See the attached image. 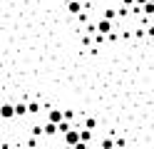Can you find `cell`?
I'll return each mask as SVG.
<instances>
[{
    "label": "cell",
    "mask_w": 154,
    "mask_h": 149,
    "mask_svg": "<svg viewBox=\"0 0 154 149\" xmlns=\"http://www.w3.org/2000/svg\"><path fill=\"white\" fill-rule=\"evenodd\" d=\"M82 142V134H80V129H70V132L65 134V144L67 147H77Z\"/></svg>",
    "instance_id": "obj_1"
},
{
    "label": "cell",
    "mask_w": 154,
    "mask_h": 149,
    "mask_svg": "<svg viewBox=\"0 0 154 149\" xmlns=\"http://www.w3.org/2000/svg\"><path fill=\"white\" fill-rule=\"evenodd\" d=\"M97 33H100V35H109V33H112V20H109V17H102L100 23H97Z\"/></svg>",
    "instance_id": "obj_2"
},
{
    "label": "cell",
    "mask_w": 154,
    "mask_h": 149,
    "mask_svg": "<svg viewBox=\"0 0 154 149\" xmlns=\"http://www.w3.org/2000/svg\"><path fill=\"white\" fill-rule=\"evenodd\" d=\"M0 114H3V119H13V117H17V114H15V104L5 102V104H3V109H0Z\"/></svg>",
    "instance_id": "obj_3"
},
{
    "label": "cell",
    "mask_w": 154,
    "mask_h": 149,
    "mask_svg": "<svg viewBox=\"0 0 154 149\" xmlns=\"http://www.w3.org/2000/svg\"><path fill=\"white\" fill-rule=\"evenodd\" d=\"M65 119V112L62 109H50V114H47V122H55V124H60Z\"/></svg>",
    "instance_id": "obj_4"
},
{
    "label": "cell",
    "mask_w": 154,
    "mask_h": 149,
    "mask_svg": "<svg viewBox=\"0 0 154 149\" xmlns=\"http://www.w3.org/2000/svg\"><path fill=\"white\" fill-rule=\"evenodd\" d=\"M15 114H17V117H25V114H30V107H27L25 102H17V104H15Z\"/></svg>",
    "instance_id": "obj_5"
},
{
    "label": "cell",
    "mask_w": 154,
    "mask_h": 149,
    "mask_svg": "<svg viewBox=\"0 0 154 149\" xmlns=\"http://www.w3.org/2000/svg\"><path fill=\"white\" fill-rule=\"evenodd\" d=\"M42 129H45V134H47V137H52V134H57V132H60V127H57L55 122H47Z\"/></svg>",
    "instance_id": "obj_6"
},
{
    "label": "cell",
    "mask_w": 154,
    "mask_h": 149,
    "mask_svg": "<svg viewBox=\"0 0 154 149\" xmlns=\"http://www.w3.org/2000/svg\"><path fill=\"white\" fill-rule=\"evenodd\" d=\"M67 10H70L72 15H80V10H82V8H80V0H72V3H67Z\"/></svg>",
    "instance_id": "obj_7"
},
{
    "label": "cell",
    "mask_w": 154,
    "mask_h": 149,
    "mask_svg": "<svg viewBox=\"0 0 154 149\" xmlns=\"http://www.w3.org/2000/svg\"><path fill=\"white\" fill-rule=\"evenodd\" d=\"M57 127H60V132H62V134H67V132H70V129H72V127H70V122H67V119H62V122L57 124Z\"/></svg>",
    "instance_id": "obj_8"
},
{
    "label": "cell",
    "mask_w": 154,
    "mask_h": 149,
    "mask_svg": "<svg viewBox=\"0 0 154 149\" xmlns=\"http://www.w3.org/2000/svg\"><path fill=\"white\" fill-rule=\"evenodd\" d=\"M117 142H112V139H102V149H114Z\"/></svg>",
    "instance_id": "obj_9"
},
{
    "label": "cell",
    "mask_w": 154,
    "mask_h": 149,
    "mask_svg": "<svg viewBox=\"0 0 154 149\" xmlns=\"http://www.w3.org/2000/svg\"><path fill=\"white\" fill-rule=\"evenodd\" d=\"M80 134H82V142H90V137H92V129H80Z\"/></svg>",
    "instance_id": "obj_10"
},
{
    "label": "cell",
    "mask_w": 154,
    "mask_h": 149,
    "mask_svg": "<svg viewBox=\"0 0 154 149\" xmlns=\"http://www.w3.org/2000/svg\"><path fill=\"white\" fill-rule=\"evenodd\" d=\"M27 107H30V114H37V112H40V104H37V102H30Z\"/></svg>",
    "instance_id": "obj_11"
},
{
    "label": "cell",
    "mask_w": 154,
    "mask_h": 149,
    "mask_svg": "<svg viewBox=\"0 0 154 149\" xmlns=\"http://www.w3.org/2000/svg\"><path fill=\"white\" fill-rule=\"evenodd\" d=\"M142 10H144V13H147V15H154V3H147V5H144Z\"/></svg>",
    "instance_id": "obj_12"
},
{
    "label": "cell",
    "mask_w": 154,
    "mask_h": 149,
    "mask_svg": "<svg viewBox=\"0 0 154 149\" xmlns=\"http://www.w3.org/2000/svg\"><path fill=\"white\" fill-rule=\"evenodd\" d=\"M72 149H87V142H80L77 147H72Z\"/></svg>",
    "instance_id": "obj_13"
},
{
    "label": "cell",
    "mask_w": 154,
    "mask_h": 149,
    "mask_svg": "<svg viewBox=\"0 0 154 149\" xmlns=\"http://www.w3.org/2000/svg\"><path fill=\"white\" fill-rule=\"evenodd\" d=\"M147 3H149V0H137V5H139V8H144Z\"/></svg>",
    "instance_id": "obj_14"
},
{
    "label": "cell",
    "mask_w": 154,
    "mask_h": 149,
    "mask_svg": "<svg viewBox=\"0 0 154 149\" xmlns=\"http://www.w3.org/2000/svg\"><path fill=\"white\" fill-rule=\"evenodd\" d=\"M62 3H72V0H62Z\"/></svg>",
    "instance_id": "obj_15"
},
{
    "label": "cell",
    "mask_w": 154,
    "mask_h": 149,
    "mask_svg": "<svg viewBox=\"0 0 154 149\" xmlns=\"http://www.w3.org/2000/svg\"><path fill=\"white\" fill-rule=\"evenodd\" d=\"M149 3H154V0H149Z\"/></svg>",
    "instance_id": "obj_16"
},
{
    "label": "cell",
    "mask_w": 154,
    "mask_h": 149,
    "mask_svg": "<svg viewBox=\"0 0 154 149\" xmlns=\"http://www.w3.org/2000/svg\"><path fill=\"white\" fill-rule=\"evenodd\" d=\"M114 149H119V147H114Z\"/></svg>",
    "instance_id": "obj_17"
}]
</instances>
